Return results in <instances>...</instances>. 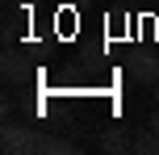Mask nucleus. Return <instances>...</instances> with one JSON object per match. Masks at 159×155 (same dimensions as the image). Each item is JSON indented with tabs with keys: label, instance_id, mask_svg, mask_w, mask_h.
<instances>
[{
	"label": "nucleus",
	"instance_id": "f257e3e1",
	"mask_svg": "<svg viewBox=\"0 0 159 155\" xmlns=\"http://www.w3.org/2000/svg\"><path fill=\"white\" fill-rule=\"evenodd\" d=\"M126 71L134 84H159V55H151V50H138V55L126 59Z\"/></svg>",
	"mask_w": 159,
	"mask_h": 155
},
{
	"label": "nucleus",
	"instance_id": "f03ea898",
	"mask_svg": "<svg viewBox=\"0 0 159 155\" xmlns=\"http://www.w3.org/2000/svg\"><path fill=\"white\" fill-rule=\"evenodd\" d=\"M96 147L105 155H126V151H134V134H130L126 126H109V130L96 139Z\"/></svg>",
	"mask_w": 159,
	"mask_h": 155
},
{
	"label": "nucleus",
	"instance_id": "7ed1b4c3",
	"mask_svg": "<svg viewBox=\"0 0 159 155\" xmlns=\"http://www.w3.org/2000/svg\"><path fill=\"white\" fill-rule=\"evenodd\" d=\"M0 75H4V84H25V80H30V63H25L21 50H13V46L4 50V59H0Z\"/></svg>",
	"mask_w": 159,
	"mask_h": 155
},
{
	"label": "nucleus",
	"instance_id": "20e7f679",
	"mask_svg": "<svg viewBox=\"0 0 159 155\" xmlns=\"http://www.w3.org/2000/svg\"><path fill=\"white\" fill-rule=\"evenodd\" d=\"M21 143H25V126L4 122V134H0V147H4V155H21Z\"/></svg>",
	"mask_w": 159,
	"mask_h": 155
},
{
	"label": "nucleus",
	"instance_id": "39448f33",
	"mask_svg": "<svg viewBox=\"0 0 159 155\" xmlns=\"http://www.w3.org/2000/svg\"><path fill=\"white\" fill-rule=\"evenodd\" d=\"M134 151H138V155H159V134L151 130V126L134 134Z\"/></svg>",
	"mask_w": 159,
	"mask_h": 155
},
{
	"label": "nucleus",
	"instance_id": "423d86ee",
	"mask_svg": "<svg viewBox=\"0 0 159 155\" xmlns=\"http://www.w3.org/2000/svg\"><path fill=\"white\" fill-rule=\"evenodd\" d=\"M147 126H151V130L159 134V105H155V113H151V117H147Z\"/></svg>",
	"mask_w": 159,
	"mask_h": 155
},
{
	"label": "nucleus",
	"instance_id": "0eeeda50",
	"mask_svg": "<svg viewBox=\"0 0 159 155\" xmlns=\"http://www.w3.org/2000/svg\"><path fill=\"white\" fill-rule=\"evenodd\" d=\"M155 105H159V84H155Z\"/></svg>",
	"mask_w": 159,
	"mask_h": 155
}]
</instances>
